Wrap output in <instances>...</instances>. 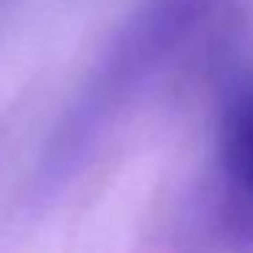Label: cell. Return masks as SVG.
<instances>
[{"label":"cell","instance_id":"6da1fadb","mask_svg":"<svg viewBox=\"0 0 253 253\" xmlns=\"http://www.w3.org/2000/svg\"><path fill=\"white\" fill-rule=\"evenodd\" d=\"M251 0H139L104 49L77 109L66 142L82 144L128 104L182 71L202 66L234 33Z\"/></svg>","mask_w":253,"mask_h":253},{"label":"cell","instance_id":"7a4b0ae2","mask_svg":"<svg viewBox=\"0 0 253 253\" xmlns=\"http://www.w3.org/2000/svg\"><path fill=\"white\" fill-rule=\"evenodd\" d=\"M202 237L226 253H253V74L229 90L202 199Z\"/></svg>","mask_w":253,"mask_h":253}]
</instances>
